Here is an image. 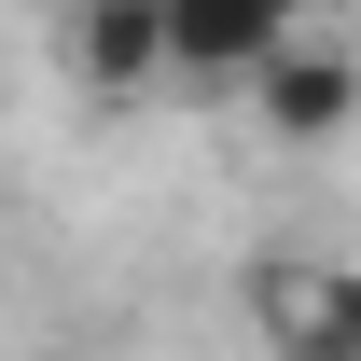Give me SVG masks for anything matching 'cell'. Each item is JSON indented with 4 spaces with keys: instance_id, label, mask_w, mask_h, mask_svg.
Wrapping results in <instances>:
<instances>
[{
    "instance_id": "obj_2",
    "label": "cell",
    "mask_w": 361,
    "mask_h": 361,
    "mask_svg": "<svg viewBox=\"0 0 361 361\" xmlns=\"http://www.w3.org/2000/svg\"><path fill=\"white\" fill-rule=\"evenodd\" d=\"M250 334H264L278 361H334V348H361V278L348 264H306V250H278V264H250Z\"/></svg>"
},
{
    "instance_id": "obj_4",
    "label": "cell",
    "mask_w": 361,
    "mask_h": 361,
    "mask_svg": "<svg viewBox=\"0 0 361 361\" xmlns=\"http://www.w3.org/2000/svg\"><path fill=\"white\" fill-rule=\"evenodd\" d=\"M70 70H84L97 97L167 84V0H70Z\"/></svg>"
},
{
    "instance_id": "obj_1",
    "label": "cell",
    "mask_w": 361,
    "mask_h": 361,
    "mask_svg": "<svg viewBox=\"0 0 361 361\" xmlns=\"http://www.w3.org/2000/svg\"><path fill=\"white\" fill-rule=\"evenodd\" d=\"M236 97H250V126H264V139L319 153V139H348V126H361V42H334V28H292V42H278Z\"/></svg>"
},
{
    "instance_id": "obj_3",
    "label": "cell",
    "mask_w": 361,
    "mask_h": 361,
    "mask_svg": "<svg viewBox=\"0 0 361 361\" xmlns=\"http://www.w3.org/2000/svg\"><path fill=\"white\" fill-rule=\"evenodd\" d=\"M306 28V0H167V84H250Z\"/></svg>"
}]
</instances>
